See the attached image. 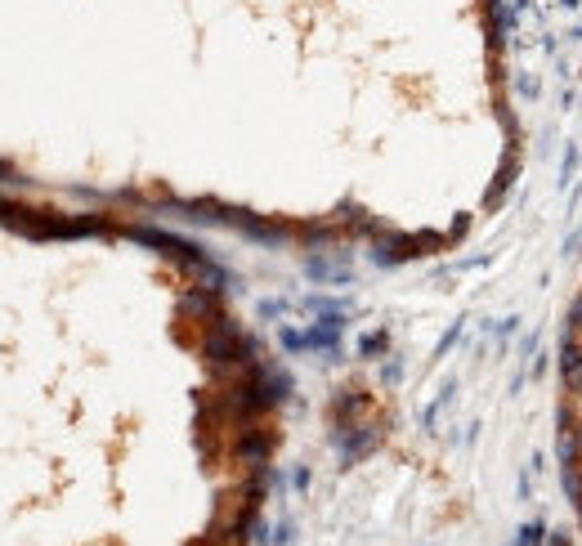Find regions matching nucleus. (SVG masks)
<instances>
[{
    "label": "nucleus",
    "instance_id": "obj_1",
    "mask_svg": "<svg viewBox=\"0 0 582 546\" xmlns=\"http://www.w3.org/2000/svg\"><path fill=\"white\" fill-rule=\"evenodd\" d=\"M511 546H547V529H542V524H524Z\"/></svg>",
    "mask_w": 582,
    "mask_h": 546
},
{
    "label": "nucleus",
    "instance_id": "obj_2",
    "mask_svg": "<svg viewBox=\"0 0 582 546\" xmlns=\"http://www.w3.org/2000/svg\"><path fill=\"white\" fill-rule=\"evenodd\" d=\"M287 542H291V529H287V524H282V529L273 533V542H269V546H287Z\"/></svg>",
    "mask_w": 582,
    "mask_h": 546
},
{
    "label": "nucleus",
    "instance_id": "obj_3",
    "mask_svg": "<svg viewBox=\"0 0 582 546\" xmlns=\"http://www.w3.org/2000/svg\"><path fill=\"white\" fill-rule=\"evenodd\" d=\"M547 546H569V533H551V538H547Z\"/></svg>",
    "mask_w": 582,
    "mask_h": 546
}]
</instances>
